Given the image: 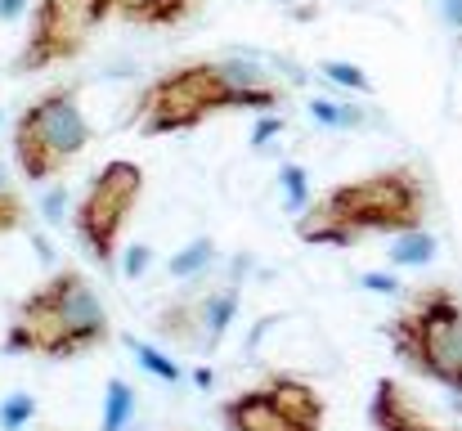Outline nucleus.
Listing matches in <instances>:
<instances>
[{
  "instance_id": "nucleus-21",
  "label": "nucleus",
  "mask_w": 462,
  "mask_h": 431,
  "mask_svg": "<svg viewBox=\"0 0 462 431\" xmlns=\"http://www.w3.org/2000/svg\"><path fill=\"white\" fill-rule=\"evenodd\" d=\"M440 14H445V23H449L454 41L462 45V0H440Z\"/></svg>"
},
{
  "instance_id": "nucleus-2",
  "label": "nucleus",
  "mask_w": 462,
  "mask_h": 431,
  "mask_svg": "<svg viewBox=\"0 0 462 431\" xmlns=\"http://www.w3.org/2000/svg\"><path fill=\"white\" fill-rule=\"evenodd\" d=\"M427 220V184L413 162H391L341 180L297 211V239L310 248H359L364 239H395Z\"/></svg>"
},
{
  "instance_id": "nucleus-1",
  "label": "nucleus",
  "mask_w": 462,
  "mask_h": 431,
  "mask_svg": "<svg viewBox=\"0 0 462 431\" xmlns=\"http://www.w3.org/2000/svg\"><path fill=\"white\" fill-rule=\"evenodd\" d=\"M288 90L270 81L256 63L243 59H184L140 90L135 99V131L144 140L189 136L220 113H274L283 108Z\"/></svg>"
},
{
  "instance_id": "nucleus-3",
  "label": "nucleus",
  "mask_w": 462,
  "mask_h": 431,
  "mask_svg": "<svg viewBox=\"0 0 462 431\" xmlns=\"http://www.w3.org/2000/svg\"><path fill=\"white\" fill-rule=\"evenodd\" d=\"M113 342V314L90 284L86 270H54L50 279L32 287L9 323H5V351L9 355H36V360H77Z\"/></svg>"
},
{
  "instance_id": "nucleus-9",
  "label": "nucleus",
  "mask_w": 462,
  "mask_h": 431,
  "mask_svg": "<svg viewBox=\"0 0 462 431\" xmlns=\"http://www.w3.org/2000/svg\"><path fill=\"white\" fill-rule=\"evenodd\" d=\"M238 314V287L234 284H207L202 275L189 279L184 292H175L166 305H157L153 333L175 346V351H193V355H211L229 323Z\"/></svg>"
},
{
  "instance_id": "nucleus-13",
  "label": "nucleus",
  "mask_w": 462,
  "mask_h": 431,
  "mask_svg": "<svg viewBox=\"0 0 462 431\" xmlns=\"http://www.w3.org/2000/svg\"><path fill=\"white\" fill-rule=\"evenodd\" d=\"M436 257V234H427L422 225L418 230H404L391 239V266L409 270V266H427Z\"/></svg>"
},
{
  "instance_id": "nucleus-22",
  "label": "nucleus",
  "mask_w": 462,
  "mask_h": 431,
  "mask_svg": "<svg viewBox=\"0 0 462 431\" xmlns=\"http://www.w3.org/2000/svg\"><path fill=\"white\" fill-rule=\"evenodd\" d=\"M359 284L368 287V292H400V279H395V275H377V270H373V275H364Z\"/></svg>"
},
{
  "instance_id": "nucleus-19",
  "label": "nucleus",
  "mask_w": 462,
  "mask_h": 431,
  "mask_svg": "<svg viewBox=\"0 0 462 431\" xmlns=\"http://www.w3.org/2000/svg\"><path fill=\"white\" fill-rule=\"evenodd\" d=\"M310 117L323 122V126H359V113L346 108V104H332V99H314L310 104Z\"/></svg>"
},
{
  "instance_id": "nucleus-6",
  "label": "nucleus",
  "mask_w": 462,
  "mask_h": 431,
  "mask_svg": "<svg viewBox=\"0 0 462 431\" xmlns=\"http://www.w3.org/2000/svg\"><path fill=\"white\" fill-rule=\"evenodd\" d=\"M144 166L131 162V157H113L104 162L90 184L81 189L77 207H72V230L81 239V248L99 261V266H113L117 261V248H122V234L131 225V216L140 211L144 202Z\"/></svg>"
},
{
  "instance_id": "nucleus-14",
  "label": "nucleus",
  "mask_w": 462,
  "mask_h": 431,
  "mask_svg": "<svg viewBox=\"0 0 462 431\" xmlns=\"http://www.w3.org/2000/svg\"><path fill=\"white\" fill-rule=\"evenodd\" d=\"M27 225V198L18 189V180L9 175V166L0 162V239L18 234Z\"/></svg>"
},
{
  "instance_id": "nucleus-18",
  "label": "nucleus",
  "mask_w": 462,
  "mask_h": 431,
  "mask_svg": "<svg viewBox=\"0 0 462 431\" xmlns=\"http://www.w3.org/2000/svg\"><path fill=\"white\" fill-rule=\"evenodd\" d=\"M36 418V400L27 396V391H14L5 405H0V427L5 431H18L23 423H32Z\"/></svg>"
},
{
  "instance_id": "nucleus-4",
  "label": "nucleus",
  "mask_w": 462,
  "mask_h": 431,
  "mask_svg": "<svg viewBox=\"0 0 462 431\" xmlns=\"http://www.w3.org/2000/svg\"><path fill=\"white\" fill-rule=\"evenodd\" d=\"M386 342L409 373L462 396V292L454 284L422 287L386 323Z\"/></svg>"
},
{
  "instance_id": "nucleus-15",
  "label": "nucleus",
  "mask_w": 462,
  "mask_h": 431,
  "mask_svg": "<svg viewBox=\"0 0 462 431\" xmlns=\"http://www.w3.org/2000/svg\"><path fill=\"white\" fill-rule=\"evenodd\" d=\"M211 261H216V243H211V239H193L180 257L166 261V275H171V279H198V275H207Z\"/></svg>"
},
{
  "instance_id": "nucleus-17",
  "label": "nucleus",
  "mask_w": 462,
  "mask_h": 431,
  "mask_svg": "<svg viewBox=\"0 0 462 431\" xmlns=\"http://www.w3.org/2000/svg\"><path fill=\"white\" fill-rule=\"evenodd\" d=\"M319 72L323 77H332L337 86H346V90H359V95H373V81L364 77V68H355V63H341V59H323L319 63Z\"/></svg>"
},
{
  "instance_id": "nucleus-20",
  "label": "nucleus",
  "mask_w": 462,
  "mask_h": 431,
  "mask_svg": "<svg viewBox=\"0 0 462 431\" xmlns=\"http://www.w3.org/2000/svg\"><path fill=\"white\" fill-rule=\"evenodd\" d=\"M279 180H283V193H288V207L292 211H301L310 202V189H306V166H297V162H288L283 171H279Z\"/></svg>"
},
{
  "instance_id": "nucleus-12",
  "label": "nucleus",
  "mask_w": 462,
  "mask_h": 431,
  "mask_svg": "<svg viewBox=\"0 0 462 431\" xmlns=\"http://www.w3.org/2000/svg\"><path fill=\"white\" fill-rule=\"evenodd\" d=\"M135 418V387L126 378H108L104 387V418H99V431H126Z\"/></svg>"
},
{
  "instance_id": "nucleus-24",
  "label": "nucleus",
  "mask_w": 462,
  "mask_h": 431,
  "mask_svg": "<svg viewBox=\"0 0 462 431\" xmlns=\"http://www.w3.org/2000/svg\"><path fill=\"white\" fill-rule=\"evenodd\" d=\"M18 14H27V0H0V23H14Z\"/></svg>"
},
{
  "instance_id": "nucleus-8",
  "label": "nucleus",
  "mask_w": 462,
  "mask_h": 431,
  "mask_svg": "<svg viewBox=\"0 0 462 431\" xmlns=\"http://www.w3.org/2000/svg\"><path fill=\"white\" fill-rule=\"evenodd\" d=\"M216 418L225 431H323L328 400L306 378L274 373L261 387H247V391L220 400Z\"/></svg>"
},
{
  "instance_id": "nucleus-10",
  "label": "nucleus",
  "mask_w": 462,
  "mask_h": 431,
  "mask_svg": "<svg viewBox=\"0 0 462 431\" xmlns=\"http://www.w3.org/2000/svg\"><path fill=\"white\" fill-rule=\"evenodd\" d=\"M368 423H373V431H454V427L431 423V418L413 405V396H409L395 378H377V382H373Z\"/></svg>"
},
{
  "instance_id": "nucleus-23",
  "label": "nucleus",
  "mask_w": 462,
  "mask_h": 431,
  "mask_svg": "<svg viewBox=\"0 0 462 431\" xmlns=\"http://www.w3.org/2000/svg\"><path fill=\"white\" fill-rule=\"evenodd\" d=\"M144 266H149V248H135V252H131V261H126V275L135 279V275H144Z\"/></svg>"
},
{
  "instance_id": "nucleus-5",
  "label": "nucleus",
  "mask_w": 462,
  "mask_h": 431,
  "mask_svg": "<svg viewBox=\"0 0 462 431\" xmlns=\"http://www.w3.org/2000/svg\"><path fill=\"white\" fill-rule=\"evenodd\" d=\"M95 140V126L81 108L77 86H50L41 90L18 117H14V166L27 184H50L63 175Z\"/></svg>"
},
{
  "instance_id": "nucleus-7",
  "label": "nucleus",
  "mask_w": 462,
  "mask_h": 431,
  "mask_svg": "<svg viewBox=\"0 0 462 431\" xmlns=\"http://www.w3.org/2000/svg\"><path fill=\"white\" fill-rule=\"evenodd\" d=\"M122 0H36L27 14V36L14 54V72H45L81 59L99 27L117 18Z\"/></svg>"
},
{
  "instance_id": "nucleus-11",
  "label": "nucleus",
  "mask_w": 462,
  "mask_h": 431,
  "mask_svg": "<svg viewBox=\"0 0 462 431\" xmlns=\"http://www.w3.org/2000/svg\"><path fill=\"white\" fill-rule=\"evenodd\" d=\"M202 9V0H122L117 18L131 27H149V32H175L184 23H193Z\"/></svg>"
},
{
  "instance_id": "nucleus-16",
  "label": "nucleus",
  "mask_w": 462,
  "mask_h": 431,
  "mask_svg": "<svg viewBox=\"0 0 462 431\" xmlns=\"http://www.w3.org/2000/svg\"><path fill=\"white\" fill-rule=\"evenodd\" d=\"M126 346L135 351V360H140V364H144L153 378H162V382H180V378H184V369H180L171 355H162L157 346H149V342H140V337H126Z\"/></svg>"
},
{
  "instance_id": "nucleus-25",
  "label": "nucleus",
  "mask_w": 462,
  "mask_h": 431,
  "mask_svg": "<svg viewBox=\"0 0 462 431\" xmlns=\"http://www.w3.org/2000/svg\"><path fill=\"white\" fill-rule=\"evenodd\" d=\"M41 431H63V427H41Z\"/></svg>"
}]
</instances>
